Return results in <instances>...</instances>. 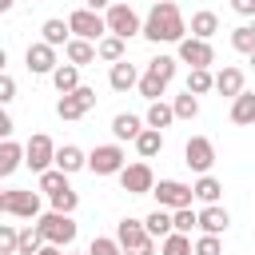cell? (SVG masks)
Wrapping results in <instances>:
<instances>
[{
  "mask_svg": "<svg viewBox=\"0 0 255 255\" xmlns=\"http://www.w3.org/2000/svg\"><path fill=\"white\" fill-rule=\"evenodd\" d=\"M139 36H147L151 44H179L187 36V20L179 12L175 0H155L151 12L139 20Z\"/></svg>",
  "mask_w": 255,
  "mask_h": 255,
  "instance_id": "cell-1",
  "label": "cell"
},
{
  "mask_svg": "<svg viewBox=\"0 0 255 255\" xmlns=\"http://www.w3.org/2000/svg\"><path fill=\"white\" fill-rule=\"evenodd\" d=\"M36 231H40V239L44 243H52V247H72L76 243V235H80V227H76V219L72 215H64V211H44V215H36V223H32Z\"/></svg>",
  "mask_w": 255,
  "mask_h": 255,
  "instance_id": "cell-2",
  "label": "cell"
},
{
  "mask_svg": "<svg viewBox=\"0 0 255 255\" xmlns=\"http://www.w3.org/2000/svg\"><path fill=\"white\" fill-rule=\"evenodd\" d=\"M116 243H120V251L124 255H155V239L143 231V223L139 219H120L116 223Z\"/></svg>",
  "mask_w": 255,
  "mask_h": 255,
  "instance_id": "cell-3",
  "label": "cell"
},
{
  "mask_svg": "<svg viewBox=\"0 0 255 255\" xmlns=\"http://www.w3.org/2000/svg\"><path fill=\"white\" fill-rule=\"evenodd\" d=\"M104 32L108 36H120V40H131V36H139V12L131 8V4H108L104 12Z\"/></svg>",
  "mask_w": 255,
  "mask_h": 255,
  "instance_id": "cell-4",
  "label": "cell"
},
{
  "mask_svg": "<svg viewBox=\"0 0 255 255\" xmlns=\"http://www.w3.org/2000/svg\"><path fill=\"white\" fill-rule=\"evenodd\" d=\"M124 163H128V155H124L120 143H96V147L84 155V167H88L92 175H116Z\"/></svg>",
  "mask_w": 255,
  "mask_h": 255,
  "instance_id": "cell-5",
  "label": "cell"
},
{
  "mask_svg": "<svg viewBox=\"0 0 255 255\" xmlns=\"http://www.w3.org/2000/svg\"><path fill=\"white\" fill-rule=\"evenodd\" d=\"M0 211L4 215H16V219H36L40 215V191L8 187V191H0Z\"/></svg>",
  "mask_w": 255,
  "mask_h": 255,
  "instance_id": "cell-6",
  "label": "cell"
},
{
  "mask_svg": "<svg viewBox=\"0 0 255 255\" xmlns=\"http://www.w3.org/2000/svg\"><path fill=\"white\" fill-rule=\"evenodd\" d=\"M116 175H120V187H124L128 195H147V191H151V183H155V175H151V163H147V159L124 163Z\"/></svg>",
  "mask_w": 255,
  "mask_h": 255,
  "instance_id": "cell-7",
  "label": "cell"
},
{
  "mask_svg": "<svg viewBox=\"0 0 255 255\" xmlns=\"http://www.w3.org/2000/svg\"><path fill=\"white\" fill-rule=\"evenodd\" d=\"M147 195H155V207H167V211L191 207V183H179V179H159V183H151Z\"/></svg>",
  "mask_w": 255,
  "mask_h": 255,
  "instance_id": "cell-8",
  "label": "cell"
},
{
  "mask_svg": "<svg viewBox=\"0 0 255 255\" xmlns=\"http://www.w3.org/2000/svg\"><path fill=\"white\" fill-rule=\"evenodd\" d=\"M183 163H187L195 175L211 171V163H215V143H211L207 135H191V139L183 143Z\"/></svg>",
  "mask_w": 255,
  "mask_h": 255,
  "instance_id": "cell-9",
  "label": "cell"
},
{
  "mask_svg": "<svg viewBox=\"0 0 255 255\" xmlns=\"http://www.w3.org/2000/svg\"><path fill=\"white\" fill-rule=\"evenodd\" d=\"M175 48H179V60H175V64H187V68H211V64H215L211 40H195V36H183Z\"/></svg>",
  "mask_w": 255,
  "mask_h": 255,
  "instance_id": "cell-10",
  "label": "cell"
},
{
  "mask_svg": "<svg viewBox=\"0 0 255 255\" xmlns=\"http://www.w3.org/2000/svg\"><path fill=\"white\" fill-rule=\"evenodd\" d=\"M68 32L72 36H80V40H100L104 36V16L100 12H92V8H76L72 16H68Z\"/></svg>",
  "mask_w": 255,
  "mask_h": 255,
  "instance_id": "cell-11",
  "label": "cell"
},
{
  "mask_svg": "<svg viewBox=\"0 0 255 255\" xmlns=\"http://www.w3.org/2000/svg\"><path fill=\"white\" fill-rule=\"evenodd\" d=\"M52 151H56L52 135H44V131L28 135V143H24V167H32V171H44V167H52Z\"/></svg>",
  "mask_w": 255,
  "mask_h": 255,
  "instance_id": "cell-12",
  "label": "cell"
},
{
  "mask_svg": "<svg viewBox=\"0 0 255 255\" xmlns=\"http://www.w3.org/2000/svg\"><path fill=\"white\" fill-rule=\"evenodd\" d=\"M24 64H28V72H32V76H48L60 60H56V48H52V44L36 40V44H28V52H24Z\"/></svg>",
  "mask_w": 255,
  "mask_h": 255,
  "instance_id": "cell-13",
  "label": "cell"
},
{
  "mask_svg": "<svg viewBox=\"0 0 255 255\" xmlns=\"http://www.w3.org/2000/svg\"><path fill=\"white\" fill-rule=\"evenodd\" d=\"M227 223H231V215H227L223 203H203V211H195V227L203 235H223Z\"/></svg>",
  "mask_w": 255,
  "mask_h": 255,
  "instance_id": "cell-14",
  "label": "cell"
},
{
  "mask_svg": "<svg viewBox=\"0 0 255 255\" xmlns=\"http://www.w3.org/2000/svg\"><path fill=\"white\" fill-rule=\"evenodd\" d=\"M24 167V147L8 135V139H0V179H8V175H16Z\"/></svg>",
  "mask_w": 255,
  "mask_h": 255,
  "instance_id": "cell-15",
  "label": "cell"
},
{
  "mask_svg": "<svg viewBox=\"0 0 255 255\" xmlns=\"http://www.w3.org/2000/svg\"><path fill=\"white\" fill-rule=\"evenodd\" d=\"M64 56H68V64H76V68H88V64H96V44H92V40H80V36H68V44H64Z\"/></svg>",
  "mask_w": 255,
  "mask_h": 255,
  "instance_id": "cell-16",
  "label": "cell"
},
{
  "mask_svg": "<svg viewBox=\"0 0 255 255\" xmlns=\"http://www.w3.org/2000/svg\"><path fill=\"white\" fill-rule=\"evenodd\" d=\"M231 124H239V128H247V124H255V92H235L231 96Z\"/></svg>",
  "mask_w": 255,
  "mask_h": 255,
  "instance_id": "cell-17",
  "label": "cell"
},
{
  "mask_svg": "<svg viewBox=\"0 0 255 255\" xmlns=\"http://www.w3.org/2000/svg\"><path fill=\"white\" fill-rule=\"evenodd\" d=\"M52 167H60L64 175H76V171H84V151L76 143H64L52 151Z\"/></svg>",
  "mask_w": 255,
  "mask_h": 255,
  "instance_id": "cell-18",
  "label": "cell"
},
{
  "mask_svg": "<svg viewBox=\"0 0 255 255\" xmlns=\"http://www.w3.org/2000/svg\"><path fill=\"white\" fill-rule=\"evenodd\" d=\"M135 80H139V72H135V64H128V60H116V64H112V72H108L112 92H131V88H135Z\"/></svg>",
  "mask_w": 255,
  "mask_h": 255,
  "instance_id": "cell-19",
  "label": "cell"
},
{
  "mask_svg": "<svg viewBox=\"0 0 255 255\" xmlns=\"http://www.w3.org/2000/svg\"><path fill=\"white\" fill-rule=\"evenodd\" d=\"M191 199H199V203H219V199H223V183H219L211 171H203V175L191 183Z\"/></svg>",
  "mask_w": 255,
  "mask_h": 255,
  "instance_id": "cell-20",
  "label": "cell"
},
{
  "mask_svg": "<svg viewBox=\"0 0 255 255\" xmlns=\"http://www.w3.org/2000/svg\"><path fill=\"white\" fill-rule=\"evenodd\" d=\"M131 143H135L139 159H155V155L163 151V131H155V128H139V135H135Z\"/></svg>",
  "mask_w": 255,
  "mask_h": 255,
  "instance_id": "cell-21",
  "label": "cell"
},
{
  "mask_svg": "<svg viewBox=\"0 0 255 255\" xmlns=\"http://www.w3.org/2000/svg\"><path fill=\"white\" fill-rule=\"evenodd\" d=\"M195 40H211L215 32H219V16L211 12V8H199L195 16H191V28H187Z\"/></svg>",
  "mask_w": 255,
  "mask_h": 255,
  "instance_id": "cell-22",
  "label": "cell"
},
{
  "mask_svg": "<svg viewBox=\"0 0 255 255\" xmlns=\"http://www.w3.org/2000/svg\"><path fill=\"white\" fill-rule=\"evenodd\" d=\"M243 84H247V80H243L239 68H223V72L211 76V88H215L219 96H235V92H243Z\"/></svg>",
  "mask_w": 255,
  "mask_h": 255,
  "instance_id": "cell-23",
  "label": "cell"
},
{
  "mask_svg": "<svg viewBox=\"0 0 255 255\" xmlns=\"http://www.w3.org/2000/svg\"><path fill=\"white\" fill-rule=\"evenodd\" d=\"M68 36H72V32H68V20H60V16H52V20H44V24H40V40H44V44H52V48H64V44H68Z\"/></svg>",
  "mask_w": 255,
  "mask_h": 255,
  "instance_id": "cell-24",
  "label": "cell"
},
{
  "mask_svg": "<svg viewBox=\"0 0 255 255\" xmlns=\"http://www.w3.org/2000/svg\"><path fill=\"white\" fill-rule=\"evenodd\" d=\"M48 76H52V84H56V92H60V96H64V92H72V88H80V68H76V64H56Z\"/></svg>",
  "mask_w": 255,
  "mask_h": 255,
  "instance_id": "cell-25",
  "label": "cell"
},
{
  "mask_svg": "<svg viewBox=\"0 0 255 255\" xmlns=\"http://www.w3.org/2000/svg\"><path fill=\"white\" fill-rule=\"evenodd\" d=\"M175 124V116H171V104H163V100H151V108H147V116H143V128H155V131H163V128H171Z\"/></svg>",
  "mask_w": 255,
  "mask_h": 255,
  "instance_id": "cell-26",
  "label": "cell"
},
{
  "mask_svg": "<svg viewBox=\"0 0 255 255\" xmlns=\"http://www.w3.org/2000/svg\"><path fill=\"white\" fill-rule=\"evenodd\" d=\"M124 44L128 40H120V36H100L96 40V60H108V64H116V60H124Z\"/></svg>",
  "mask_w": 255,
  "mask_h": 255,
  "instance_id": "cell-27",
  "label": "cell"
},
{
  "mask_svg": "<svg viewBox=\"0 0 255 255\" xmlns=\"http://www.w3.org/2000/svg\"><path fill=\"white\" fill-rule=\"evenodd\" d=\"M139 128H143V120L131 116V112H120V116L112 120V135H116V139H135Z\"/></svg>",
  "mask_w": 255,
  "mask_h": 255,
  "instance_id": "cell-28",
  "label": "cell"
},
{
  "mask_svg": "<svg viewBox=\"0 0 255 255\" xmlns=\"http://www.w3.org/2000/svg\"><path fill=\"white\" fill-rule=\"evenodd\" d=\"M139 223H143V231H147L151 239H163V235L171 231V211H167V207H155V211H151L147 219H139Z\"/></svg>",
  "mask_w": 255,
  "mask_h": 255,
  "instance_id": "cell-29",
  "label": "cell"
},
{
  "mask_svg": "<svg viewBox=\"0 0 255 255\" xmlns=\"http://www.w3.org/2000/svg\"><path fill=\"white\" fill-rule=\"evenodd\" d=\"M56 116L72 124V120H84L88 112H84V104H80V96H76V92H64V96L56 100Z\"/></svg>",
  "mask_w": 255,
  "mask_h": 255,
  "instance_id": "cell-30",
  "label": "cell"
},
{
  "mask_svg": "<svg viewBox=\"0 0 255 255\" xmlns=\"http://www.w3.org/2000/svg\"><path fill=\"white\" fill-rule=\"evenodd\" d=\"M159 255H191V235L167 231V235L159 239Z\"/></svg>",
  "mask_w": 255,
  "mask_h": 255,
  "instance_id": "cell-31",
  "label": "cell"
},
{
  "mask_svg": "<svg viewBox=\"0 0 255 255\" xmlns=\"http://www.w3.org/2000/svg\"><path fill=\"white\" fill-rule=\"evenodd\" d=\"M135 88H139V96H143V100H163V92H167V80H159V76L143 72V76L135 80Z\"/></svg>",
  "mask_w": 255,
  "mask_h": 255,
  "instance_id": "cell-32",
  "label": "cell"
},
{
  "mask_svg": "<svg viewBox=\"0 0 255 255\" xmlns=\"http://www.w3.org/2000/svg\"><path fill=\"white\" fill-rule=\"evenodd\" d=\"M171 116H175V120H195V116H199V96H191V92L175 96V100H171Z\"/></svg>",
  "mask_w": 255,
  "mask_h": 255,
  "instance_id": "cell-33",
  "label": "cell"
},
{
  "mask_svg": "<svg viewBox=\"0 0 255 255\" xmlns=\"http://www.w3.org/2000/svg\"><path fill=\"white\" fill-rule=\"evenodd\" d=\"M40 243H44V239H40V231H36L32 223L16 231V255H36V251H40Z\"/></svg>",
  "mask_w": 255,
  "mask_h": 255,
  "instance_id": "cell-34",
  "label": "cell"
},
{
  "mask_svg": "<svg viewBox=\"0 0 255 255\" xmlns=\"http://www.w3.org/2000/svg\"><path fill=\"white\" fill-rule=\"evenodd\" d=\"M231 48L243 52V56H255V28H251V24H239V28L231 32Z\"/></svg>",
  "mask_w": 255,
  "mask_h": 255,
  "instance_id": "cell-35",
  "label": "cell"
},
{
  "mask_svg": "<svg viewBox=\"0 0 255 255\" xmlns=\"http://www.w3.org/2000/svg\"><path fill=\"white\" fill-rule=\"evenodd\" d=\"M48 199H52V211H64V215H72V211L80 207V195L72 191V183H68V187H60V191H52Z\"/></svg>",
  "mask_w": 255,
  "mask_h": 255,
  "instance_id": "cell-36",
  "label": "cell"
},
{
  "mask_svg": "<svg viewBox=\"0 0 255 255\" xmlns=\"http://www.w3.org/2000/svg\"><path fill=\"white\" fill-rule=\"evenodd\" d=\"M187 92L191 96H207L211 92V68H191L187 72Z\"/></svg>",
  "mask_w": 255,
  "mask_h": 255,
  "instance_id": "cell-37",
  "label": "cell"
},
{
  "mask_svg": "<svg viewBox=\"0 0 255 255\" xmlns=\"http://www.w3.org/2000/svg\"><path fill=\"white\" fill-rule=\"evenodd\" d=\"M36 175H40V191H44V195H52V191L68 187V175H64L60 167H44V171H36Z\"/></svg>",
  "mask_w": 255,
  "mask_h": 255,
  "instance_id": "cell-38",
  "label": "cell"
},
{
  "mask_svg": "<svg viewBox=\"0 0 255 255\" xmlns=\"http://www.w3.org/2000/svg\"><path fill=\"white\" fill-rule=\"evenodd\" d=\"M191 255H223V239L219 235H199L191 243Z\"/></svg>",
  "mask_w": 255,
  "mask_h": 255,
  "instance_id": "cell-39",
  "label": "cell"
},
{
  "mask_svg": "<svg viewBox=\"0 0 255 255\" xmlns=\"http://www.w3.org/2000/svg\"><path fill=\"white\" fill-rule=\"evenodd\" d=\"M147 72L151 76H159V80H167L171 84V76H175V56H155L151 64H147Z\"/></svg>",
  "mask_w": 255,
  "mask_h": 255,
  "instance_id": "cell-40",
  "label": "cell"
},
{
  "mask_svg": "<svg viewBox=\"0 0 255 255\" xmlns=\"http://www.w3.org/2000/svg\"><path fill=\"white\" fill-rule=\"evenodd\" d=\"M191 227H195V211H191V207H175V211H171V231L191 235Z\"/></svg>",
  "mask_w": 255,
  "mask_h": 255,
  "instance_id": "cell-41",
  "label": "cell"
},
{
  "mask_svg": "<svg viewBox=\"0 0 255 255\" xmlns=\"http://www.w3.org/2000/svg\"><path fill=\"white\" fill-rule=\"evenodd\" d=\"M88 255H124V251H120V243H116L112 235H96V239L88 243Z\"/></svg>",
  "mask_w": 255,
  "mask_h": 255,
  "instance_id": "cell-42",
  "label": "cell"
},
{
  "mask_svg": "<svg viewBox=\"0 0 255 255\" xmlns=\"http://www.w3.org/2000/svg\"><path fill=\"white\" fill-rule=\"evenodd\" d=\"M0 255H16V227L0 223Z\"/></svg>",
  "mask_w": 255,
  "mask_h": 255,
  "instance_id": "cell-43",
  "label": "cell"
},
{
  "mask_svg": "<svg viewBox=\"0 0 255 255\" xmlns=\"http://www.w3.org/2000/svg\"><path fill=\"white\" fill-rule=\"evenodd\" d=\"M12 100H16V80L8 72H0V108H8Z\"/></svg>",
  "mask_w": 255,
  "mask_h": 255,
  "instance_id": "cell-44",
  "label": "cell"
},
{
  "mask_svg": "<svg viewBox=\"0 0 255 255\" xmlns=\"http://www.w3.org/2000/svg\"><path fill=\"white\" fill-rule=\"evenodd\" d=\"M231 8H235L239 16H255V0H231Z\"/></svg>",
  "mask_w": 255,
  "mask_h": 255,
  "instance_id": "cell-45",
  "label": "cell"
},
{
  "mask_svg": "<svg viewBox=\"0 0 255 255\" xmlns=\"http://www.w3.org/2000/svg\"><path fill=\"white\" fill-rule=\"evenodd\" d=\"M12 128H16V124H12V116L0 108V139H8V135H12Z\"/></svg>",
  "mask_w": 255,
  "mask_h": 255,
  "instance_id": "cell-46",
  "label": "cell"
},
{
  "mask_svg": "<svg viewBox=\"0 0 255 255\" xmlns=\"http://www.w3.org/2000/svg\"><path fill=\"white\" fill-rule=\"evenodd\" d=\"M112 0H84V8H92V12H104Z\"/></svg>",
  "mask_w": 255,
  "mask_h": 255,
  "instance_id": "cell-47",
  "label": "cell"
},
{
  "mask_svg": "<svg viewBox=\"0 0 255 255\" xmlns=\"http://www.w3.org/2000/svg\"><path fill=\"white\" fill-rule=\"evenodd\" d=\"M36 255H64V247H52V243H40V251Z\"/></svg>",
  "mask_w": 255,
  "mask_h": 255,
  "instance_id": "cell-48",
  "label": "cell"
},
{
  "mask_svg": "<svg viewBox=\"0 0 255 255\" xmlns=\"http://www.w3.org/2000/svg\"><path fill=\"white\" fill-rule=\"evenodd\" d=\"M12 4H16V0H0V12H12Z\"/></svg>",
  "mask_w": 255,
  "mask_h": 255,
  "instance_id": "cell-49",
  "label": "cell"
},
{
  "mask_svg": "<svg viewBox=\"0 0 255 255\" xmlns=\"http://www.w3.org/2000/svg\"><path fill=\"white\" fill-rule=\"evenodd\" d=\"M4 64H8V52H4V48H0V72H4Z\"/></svg>",
  "mask_w": 255,
  "mask_h": 255,
  "instance_id": "cell-50",
  "label": "cell"
},
{
  "mask_svg": "<svg viewBox=\"0 0 255 255\" xmlns=\"http://www.w3.org/2000/svg\"><path fill=\"white\" fill-rule=\"evenodd\" d=\"M68 255H88V251H68Z\"/></svg>",
  "mask_w": 255,
  "mask_h": 255,
  "instance_id": "cell-51",
  "label": "cell"
},
{
  "mask_svg": "<svg viewBox=\"0 0 255 255\" xmlns=\"http://www.w3.org/2000/svg\"><path fill=\"white\" fill-rule=\"evenodd\" d=\"M0 215H4V211H0Z\"/></svg>",
  "mask_w": 255,
  "mask_h": 255,
  "instance_id": "cell-52",
  "label": "cell"
}]
</instances>
